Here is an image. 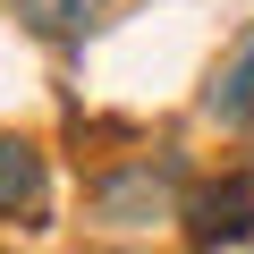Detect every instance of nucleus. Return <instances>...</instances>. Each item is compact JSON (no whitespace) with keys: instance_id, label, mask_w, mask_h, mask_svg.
Returning <instances> with one entry per match:
<instances>
[{"instance_id":"obj_1","label":"nucleus","mask_w":254,"mask_h":254,"mask_svg":"<svg viewBox=\"0 0 254 254\" xmlns=\"http://www.w3.org/2000/svg\"><path fill=\"white\" fill-rule=\"evenodd\" d=\"M170 203H178V187H170V170H153V161H136V170H119V178H102V187H93V212H102V220H119V229L170 220Z\"/></svg>"},{"instance_id":"obj_2","label":"nucleus","mask_w":254,"mask_h":254,"mask_svg":"<svg viewBox=\"0 0 254 254\" xmlns=\"http://www.w3.org/2000/svg\"><path fill=\"white\" fill-rule=\"evenodd\" d=\"M34 220L43 212V144L34 136H0V220Z\"/></svg>"},{"instance_id":"obj_3","label":"nucleus","mask_w":254,"mask_h":254,"mask_svg":"<svg viewBox=\"0 0 254 254\" xmlns=\"http://www.w3.org/2000/svg\"><path fill=\"white\" fill-rule=\"evenodd\" d=\"M102 9H110V0H9V17H17L26 34H43V43H76V34H93Z\"/></svg>"},{"instance_id":"obj_4","label":"nucleus","mask_w":254,"mask_h":254,"mask_svg":"<svg viewBox=\"0 0 254 254\" xmlns=\"http://www.w3.org/2000/svg\"><path fill=\"white\" fill-rule=\"evenodd\" d=\"M187 220H195V237H203V246L246 237V229H254V187H246V178H229V187H212V195H203Z\"/></svg>"},{"instance_id":"obj_5","label":"nucleus","mask_w":254,"mask_h":254,"mask_svg":"<svg viewBox=\"0 0 254 254\" xmlns=\"http://www.w3.org/2000/svg\"><path fill=\"white\" fill-rule=\"evenodd\" d=\"M203 102H212V119H220V127H246V119H254V34L237 43V60L220 68V85H212Z\"/></svg>"}]
</instances>
